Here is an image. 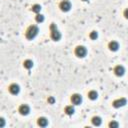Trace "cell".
Listing matches in <instances>:
<instances>
[{"instance_id":"7a4b0ae2","label":"cell","mask_w":128,"mask_h":128,"mask_svg":"<svg viewBox=\"0 0 128 128\" xmlns=\"http://www.w3.org/2000/svg\"><path fill=\"white\" fill-rule=\"evenodd\" d=\"M50 30H51V33H50L51 38H52L54 41H59L60 38H61V33L59 32V30L57 29V27H56V25H55L54 23L51 24Z\"/></svg>"},{"instance_id":"d6986e66","label":"cell","mask_w":128,"mask_h":128,"mask_svg":"<svg viewBox=\"0 0 128 128\" xmlns=\"http://www.w3.org/2000/svg\"><path fill=\"white\" fill-rule=\"evenodd\" d=\"M108 126H109L110 128H117V127L119 126V124H118V122H116V121H111V122H109Z\"/></svg>"},{"instance_id":"277c9868","label":"cell","mask_w":128,"mask_h":128,"mask_svg":"<svg viewBox=\"0 0 128 128\" xmlns=\"http://www.w3.org/2000/svg\"><path fill=\"white\" fill-rule=\"evenodd\" d=\"M59 8L63 12H68L71 9V3L68 0H62L59 4Z\"/></svg>"},{"instance_id":"5bb4252c","label":"cell","mask_w":128,"mask_h":128,"mask_svg":"<svg viewBox=\"0 0 128 128\" xmlns=\"http://www.w3.org/2000/svg\"><path fill=\"white\" fill-rule=\"evenodd\" d=\"M88 97H89V99H91V100H96L97 97H98V93H97L95 90H91V91L88 92Z\"/></svg>"},{"instance_id":"ac0fdd59","label":"cell","mask_w":128,"mask_h":128,"mask_svg":"<svg viewBox=\"0 0 128 128\" xmlns=\"http://www.w3.org/2000/svg\"><path fill=\"white\" fill-rule=\"evenodd\" d=\"M89 37H90L92 40H96L97 37H98V33H97V31H91L90 34H89Z\"/></svg>"},{"instance_id":"603a6c76","label":"cell","mask_w":128,"mask_h":128,"mask_svg":"<svg viewBox=\"0 0 128 128\" xmlns=\"http://www.w3.org/2000/svg\"><path fill=\"white\" fill-rule=\"evenodd\" d=\"M83 1H87V0H83Z\"/></svg>"},{"instance_id":"7402d4cb","label":"cell","mask_w":128,"mask_h":128,"mask_svg":"<svg viewBox=\"0 0 128 128\" xmlns=\"http://www.w3.org/2000/svg\"><path fill=\"white\" fill-rule=\"evenodd\" d=\"M0 126H1V127L4 126V119H3V118H1V124H0Z\"/></svg>"},{"instance_id":"8fae6325","label":"cell","mask_w":128,"mask_h":128,"mask_svg":"<svg viewBox=\"0 0 128 128\" xmlns=\"http://www.w3.org/2000/svg\"><path fill=\"white\" fill-rule=\"evenodd\" d=\"M37 124L40 126V127H46L48 125V120L47 118L45 117H39L37 119Z\"/></svg>"},{"instance_id":"8992f818","label":"cell","mask_w":128,"mask_h":128,"mask_svg":"<svg viewBox=\"0 0 128 128\" xmlns=\"http://www.w3.org/2000/svg\"><path fill=\"white\" fill-rule=\"evenodd\" d=\"M70 100H71L73 105H80L81 102H82V96L78 93H74V94L71 95Z\"/></svg>"},{"instance_id":"3957f363","label":"cell","mask_w":128,"mask_h":128,"mask_svg":"<svg viewBox=\"0 0 128 128\" xmlns=\"http://www.w3.org/2000/svg\"><path fill=\"white\" fill-rule=\"evenodd\" d=\"M74 52H75V55H76L77 57H79V58H83V57H85L86 54H87V49H86L85 46L79 45V46H76Z\"/></svg>"},{"instance_id":"4fadbf2b","label":"cell","mask_w":128,"mask_h":128,"mask_svg":"<svg viewBox=\"0 0 128 128\" xmlns=\"http://www.w3.org/2000/svg\"><path fill=\"white\" fill-rule=\"evenodd\" d=\"M23 66H24V68H26V69H31V68L33 67V61L30 60V59H27V60H25V61L23 62Z\"/></svg>"},{"instance_id":"52a82bcc","label":"cell","mask_w":128,"mask_h":128,"mask_svg":"<svg viewBox=\"0 0 128 128\" xmlns=\"http://www.w3.org/2000/svg\"><path fill=\"white\" fill-rule=\"evenodd\" d=\"M8 90H9V92H10L11 94L17 95V94L20 92V86H19L18 84H16V83H12V84L9 85Z\"/></svg>"},{"instance_id":"ba28073f","label":"cell","mask_w":128,"mask_h":128,"mask_svg":"<svg viewBox=\"0 0 128 128\" xmlns=\"http://www.w3.org/2000/svg\"><path fill=\"white\" fill-rule=\"evenodd\" d=\"M18 112H19L21 115L26 116V115H28L29 112H30V107H29L27 104H22V105L19 106V108H18Z\"/></svg>"},{"instance_id":"30bf717a","label":"cell","mask_w":128,"mask_h":128,"mask_svg":"<svg viewBox=\"0 0 128 128\" xmlns=\"http://www.w3.org/2000/svg\"><path fill=\"white\" fill-rule=\"evenodd\" d=\"M108 48L112 52H116L119 49V43L117 41H110L108 43Z\"/></svg>"},{"instance_id":"2e32d148","label":"cell","mask_w":128,"mask_h":128,"mask_svg":"<svg viewBox=\"0 0 128 128\" xmlns=\"http://www.w3.org/2000/svg\"><path fill=\"white\" fill-rule=\"evenodd\" d=\"M31 10H32L34 13L38 14V13L41 11V6H40L39 4H34V5H32V7H31Z\"/></svg>"},{"instance_id":"44dd1931","label":"cell","mask_w":128,"mask_h":128,"mask_svg":"<svg viewBox=\"0 0 128 128\" xmlns=\"http://www.w3.org/2000/svg\"><path fill=\"white\" fill-rule=\"evenodd\" d=\"M123 15H124V17H125L126 19H128V8H126V9L124 10V12H123Z\"/></svg>"},{"instance_id":"e0dca14e","label":"cell","mask_w":128,"mask_h":128,"mask_svg":"<svg viewBox=\"0 0 128 128\" xmlns=\"http://www.w3.org/2000/svg\"><path fill=\"white\" fill-rule=\"evenodd\" d=\"M35 20H36V22H38V23H42L43 21H44V16L42 15V14H36V17H35Z\"/></svg>"},{"instance_id":"7c38bea8","label":"cell","mask_w":128,"mask_h":128,"mask_svg":"<svg viewBox=\"0 0 128 128\" xmlns=\"http://www.w3.org/2000/svg\"><path fill=\"white\" fill-rule=\"evenodd\" d=\"M91 121H92V124H93L94 126H99V125H101V123H102V119H101L99 116H94V117H92Z\"/></svg>"},{"instance_id":"6da1fadb","label":"cell","mask_w":128,"mask_h":128,"mask_svg":"<svg viewBox=\"0 0 128 128\" xmlns=\"http://www.w3.org/2000/svg\"><path fill=\"white\" fill-rule=\"evenodd\" d=\"M38 32H39V29L36 25H30L25 32V37L28 40H33L38 35Z\"/></svg>"},{"instance_id":"5b68a950","label":"cell","mask_w":128,"mask_h":128,"mask_svg":"<svg viewBox=\"0 0 128 128\" xmlns=\"http://www.w3.org/2000/svg\"><path fill=\"white\" fill-rule=\"evenodd\" d=\"M126 103H127L126 98L121 97V98H118V99L114 100V101L112 102V106H113V107H115V108H120V107H123Z\"/></svg>"},{"instance_id":"ffe728a7","label":"cell","mask_w":128,"mask_h":128,"mask_svg":"<svg viewBox=\"0 0 128 128\" xmlns=\"http://www.w3.org/2000/svg\"><path fill=\"white\" fill-rule=\"evenodd\" d=\"M47 102H48L49 104H54V102H55V98H54L53 96H49V97L47 98Z\"/></svg>"},{"instance_id":"9a60e30c","label":"cell","mask_w":128,"mask_h":128,"mask_svg":"<svg viewBox=\"0 0 128 128\" xmlns=\"http://www.w3.org/2000/svg\"><path fill=\"white\" fill-rule=\"evenodd\" d=\"M65 113L67 114V115H72L74 112H75V109H74V107L72 106V105H68V106H66L65 107Z\"/></svg>"},{"instance_id":"9c48e42d","label":"cell","mask_w":128,"mask_h":128,"mask_svg":"<svg viewBox=\"0 0 128 128\" xmlns=\"http://www.w3.org/2000/svg\"><path fill=\"white\" fill-rule=\"evenodd\" d=\"M114 73H115V75L116 76H123L124 75V73H125V68L122 66V65H117V66H115V68H114Z\"/></svg>"}]
</instances>
